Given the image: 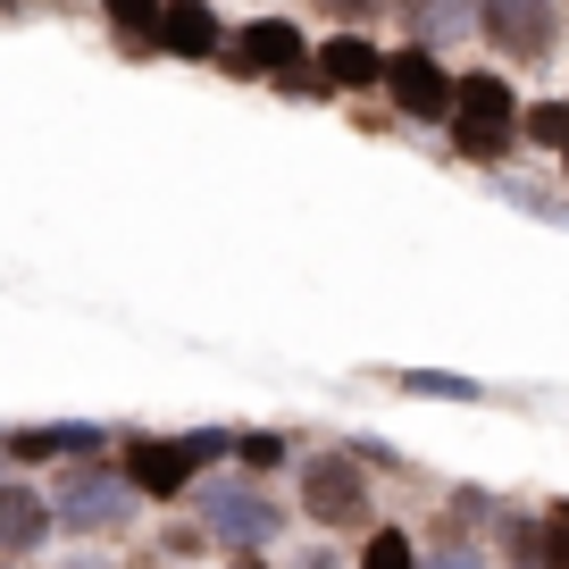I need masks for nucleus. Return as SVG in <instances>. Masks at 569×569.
Instances as JSON below:
<instances>
[{"instance_id": "nucleus-1", "label": "nucleus", "mask_w": 569, "mask_h": 569, "mask_svg": "<svg viewBox=\"0 0 569 569\" xmlns=\"http://www.w3.org/2000/svg\"><path fill=\"white\" fill-rule=\"evenodd\" d=\"M445 134L461 160H511V142H519V101L502 76H452V109H445Z\"/></svg>"}, {"instance_id": "nucleus-2", "label": "nucleus", "mask_w": 569, "mask_h": 569, "mask_svg": "<svg viewBox=\"0 0 569 569\" xmlns=\"http://www.w3.org/2000/svg\"><path fill=\"white\" fill-rule=\"evenodd\" d=\"M227 59L234 76H260V84H310V34L293 18H251L227 26Z\"/></svg>"}, {"instance_id": "nucleus-3", "label": "nucleus", "mask_w": 569, "mask_h": 569, "mask_svg": "<svg viewBox=\"0 0 569 569\" xmlns=\"http://www.w3.org/2000/svg\"><path fill=\"white\" fill-rule=\"evenodd\" d=\"M369 511H377V495H369V469L352 452H319L302 469V519L310 528L343 536V528H369Z\"/></svg>"}, {"instance_id": "nucleus-4", "label": "nucleus", "mask_w": 569, "mask_h": 569, "mask_svg": "<svg viewBox=\"0 0 569 569\" xmlns=\"http://www.w3.org/2000/svg\"><path fill=\"white\" fill-rule=\"evenodd\" d=\"M561 0H478V34L495 42L502 59H519V68H536V59L561 51Z\"/></svg>"}, {"instance_id": "nucleus-5", "label": "nucleus", "mask_w": 569, "mask_h": 569, "mask_svg": "<svg viewBox=\"0 0 569 569\" xmlns=\"http://www.w3.org/2000/svg\"><path fill=\"white\" fill-rule=\"evenodd\" d=\"M377 92H386L393 109H402L410 126H445L452 109V68L427 42H410V51H386V76H377Z\"/></svg>"}, {"instance_id": "nucleus-6", "label": "nucleus", "mask_w": 569, "mask_h": 569, "mask_svg": "<svg viewBox=\"0 0 569 569\" xmlns=\"http://www.w3.org/2000/svg\"><path fill=\"white\" fill-rule=\"evenodd\" d=\"M201 461H210V436H151V445H126V478H134V495H151V502H177Z\"/></svg>"}, {"instance_id": "nucleus-7", "label": "nucleus", "mask_w": 569, "mask_h": 569, "mask_svg": "<svg viewBox=\"0 0 569 569\" xmlns=\"http://www.w3.org/2000/svg\"><path fill=\"white\" fill-rule=\"evenodd\" d=\"M377 76H386V51L360 26H336L327 42H310V84L319 92H377Z\"/></svg>"}, {"instance_id": "nucleus-8", "label": "nucleus", "mask_w": 569, "mask_h": 569, "mask_svg": "<svg viewBox=\"0 0 569 569\" xmlns=\"http://www.w3.org/2000/svg\"><path fill=\"white\" fill-rule=\"evenodd\" d=\"M160 51L210 68V59L227 51V18H218L210 0H168V9H160Z\"/></svg>"}, {"instance_id": "nucleus-9", "label": "nucleus", "mask_w": 569, "mask_h": 569, "mask_svg": "<svg viewBox=\"0 0 569 569\" xmlns=\"http://www.w3.org/2000/svg\"><path fill=\"white\" fill-rule=\"evenodd\" d=\"M42 536H51V502H42L34 486L0 478V552H34Z\"/></svg>"}, {"instance_id": "nucleus-10", "label": "nucleus", "mask_w": 569, "mask_h": 569, "mask_svg": "<svg viewBox=\"0 0 569 569\" xmlns=\"http://www.w3.org/2000/svg\"><path fill=\"white\" fill-rule=\"evenodd\" d=\"M511 545H519V569H569V502H552L545 519H519Z\"/></svg>"}, {"instance_id": "nucleus-11", "label": "nucleus", "mask_w": 569, "mask_h": 569, "mask_svg": "<svg viewBox=\"0 0 569 569\" xmlns=\"http://www.w3.org/2000/svg\"><path fill=\"white\" fill-rule=\"evenodd\" d=\"M160 9L168 0H101V26L118 51H160Z\"/></svg>"}, {"instance_id": "nucleus-12", "label": "nucleus", "mask_w": 569, "mask_h": 569, "mask_svg": "<svg viewBox=\"0 0 569 569\" xmlns=\"http://www.w3.org/2000/svg\"><path fill=\"white\" fill-rule=\"evenodd\" d=\"M519 142H536V151H569V101H519Z\"/></svg>"}, {"instance_id": "nucleus-13", "label": "nucleus", "mask_w": 569, "mask_h": 569, "mask_svg": "<svg viewBox=\"0 0 569 569\" xmlns=\"http://www.w3.org/2000/svg\"><path fill=\"white\" fill-rule=\"evenodd\" d=\"M360 569H419V552H410L402 528H369V545H360Z\"/></svg>"}, {"instance_id": "nucleus-14", "label": "nucleus", "mask_w": 569, "mask_h": 569, "mask_svg": "<svg viewBox=\"0 0 569 569\" xmlns=\"http://www.w3.org/2000/svg\"><path fill=\"white\" fill-rule=\"evenodd\" d=\"M310 9H319L327 26H377V18H393L402 0H310Z\"/></svg>"}, {"instance_id": "nucleus-15", "label": "nucleus", "mask_w": 569, "mask_h": 569, "mask_svg": "<svg viewBox=\"0 0 569 569\" xmlns=\"http://www.w3.org/2000/svg\"><path fill=\"white\" fill-rule=\"evenodd\" d=\"M277 461H284L277 436H243V469H277Z\"/></svg>"}, {"instance_id": "nucleus-16", "label": "nucleus", "mask_w": 569, "mask_h": 569, "mask_svg": "<svg viewBox=\"0 0 569 569\" xmlns=\"http://www.w3.org/2000/svg\"><path fill=\"white\" fill-rule=\"evenodd\" d=\"M234 569H268V561H260V552H234Z\"/></svg>"}, {"instance_id": "nucleus-17", "label": "nucleus", "mask_w": 569, "mask_h": 569, "mask_svg": "<svg viewBox=\"0 0 569 569\" xmlns=\"http://www.w3.org/2000/svg\"><path fill=\"white\" fill-rule=\"evenodd\" d=\"M561 177H569V151H561Z\"/></svg>"}]
</instances>
